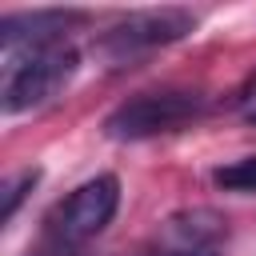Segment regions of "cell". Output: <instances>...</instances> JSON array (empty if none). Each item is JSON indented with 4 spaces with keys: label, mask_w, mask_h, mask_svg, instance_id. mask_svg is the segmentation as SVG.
Wrapping results in <instances>:
<instances>
[{
    "label": "cell",
    "mask_w": 256,
    "mask_h": 256,
    "mask_svg": "<svg viewBox=\"0 0 256 256\" xmlns=\"http://www.w3.org/2000/svg\"><path fill=\"white\" fill-rule=\"evenodd\" d=\"M248 120H252V124H256V108H252V112H248Z\"/></svg>",
    "instance_id": "30bf717a"
},
{
    "label": "cell",
    "mask_w": 256,
    "mask_h": 256,
    "mask_svg": "<svg viewBox=\"0 0 256 256\" xmlns=\"http://www.w3.org/2000/svg\"><path fill=\"white\" fill-rule=\"evenodd\" d=\"M36 176H40L36 168H24V172H20L16 180H8V188H4V208H0V216H4V220H12V212H16L20 196H24V192H28L32 184H36Z\"/></svg>",
    "instance_id": "ba28073f"
},
{
    "label": "cell",
    "mask_w": 256,
    "mask_h": 256,
    "mask_svg": "<svg viewBox=\"0 0 256 256\" xmlns=\"http://www.w3.org/2000/svg\"><path fill=\"white\" fill-rule=\"evenodd\" d=\"M204 112V96L188 92V88H164V92H140L132 100H124L108 120L104 132L112 140H144V136H160V132H176L188 120H196Z\"/></svg>",
    "instance_id": "3957f363"
},
{
    "label": "cell",
    "mask_w": 256,
    "mask_h": 256,
    "mask_svg": "<svg viewBox=\"0 0 256 256\" xmlns=\"http://www.w3.org/2000/svg\"><path fill=\"white\" fill-rule=\"evenodd\" d=\"M80 56L72 44L52 40V44H32V48H16L4 52V112H28L40 108L44 100H52L76 72Z\"/></svg>",
    "instance_id": "6da1fadb"
},
{
    "label": "cell",
    "mask_w": 256,
    "mask_h": 256,
    "mask_svg": "<svg viewBox=\"0 0 256 256\" xmlns=\"http://www.w3.org/2000/svg\"><path fill=\"white\" fill-rule=\"evenodd\" d=\"M120 208V180L116 176H92L80 188H72L44 220V232L56 248H80L92 236H100Z\"/></svg>",
    "instance_id": "7a4b0ae2"
},
{
    "label": "cell",
    "mask_w": 256,
    "mask_h": 256,
    "mask_svg": "<svg viewBox=\"0 0 256 256\" xmlns=\"http://www.w3.org/2000/svg\"><path fill=\"white\" fill-rule=\"evenodd\" d=\"M220 252H224V220L208 208H188L160 224L144 256H220Z\"/></svg>",
    "instance_id": "5b68a950"
},
{
    "label": "cell",
    "mask_w": 256,
    "mask_h": 256,
    "mask_svg": "<svg viewBox=\"0 0 256 256\" xmlns=\"http://www.w3.org/2000/svg\"><path fill=\"white\" fill-rule=\"evenodd\" d=\"M240 100H256V72L244 80V88H240Z\"/></svg>",
    "instance_id": "9c48e42d"
},
{
    "label": "cell",
    "mask_w": 256,
    "mask_h": 256,
    "mask_svg": "<svg viewBox=\"0 0 256 256\" xmlns=\"http://www.w3.org/2000/svg\"><path fill=\"white\" fill-rule=\"evenodd\" d=\"M56 256H64V248H56Z\"/></svg>",
    "instance_id": "8fae6325"
},
{
    "label": "cell",
    "mask_w": 256,
    "mask_h": 256,
    "mask_svg": "<svg viewBox=\"0 0 256 256\" xmlns=\"http://www.w3.org/2000/svg\"><path fill=\"white\" fill-rule=\"evenodd\" d=\"M76 20H80L76 12H20V16H8L0 24V48L16 52V48L64 40V28L76 24Z\"/></svg>",
    "instance_id": "8992f818"
},
{
    "label": "cell",
    "mask_w": 256,
    "mask_h": 256,
    "mask_svg": "<svg viewBox=\"0 0 256 256\" xmlns=\"http://www.w3.org/2000/svg\"><path fill=\"white\" fill-rule=\"evenodd\" d=\"M212 180L224 192H256V156H244V160H232V164L216 168Z\"/></svg>",
    "instance_id": "52a82bcc"
},
{
    "label": "cell",
    "mask_w": 256,
    "mask_h": 256,
    "mask_svg": "<svg viewBox=\"0 0 256 256\" xmlns=\"http://www.w3.org/2000/svg\"><path fill=\"white\" fill-rule=\"evenodd\" d=\"M196 28V16L184 8H152V12H132L128 20H120L108 36H104V52L124 60L140 48H156V44H172L180 36H188Z\"/></svg>",
    "instance_id": "277c9868"
}]
</instances>
